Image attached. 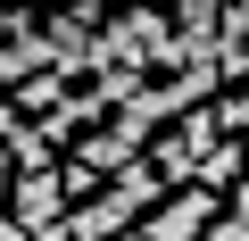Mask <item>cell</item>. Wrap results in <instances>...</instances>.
<instances>
[{"label": "cell", "instance_id": "obj_2", "mask_svg": "<svg viewBox=\"0 0 249 241\" xmlns=\"http://www.w3.org/2000/svg\"><path fill=\"white\" fill-rule=\"evenodd\" d=\"M9 183H17V158H9V142H0V200H9Z\"/></svg>", "mask_w": 249, "mask_h": 241}, {"label": "cell", "instance_id": "obj_1", "mask_svg": "<svg viewBox=\"0 0 249 241\" xmlns=\"http://www.w3.org/2000/svg\"><path fill=\"white\" fill-rule=\"evenodd\" d=\"M216 208H224V200H216V183H175V191L142 216V233H150V241H208Z\"/></svg>", "mask_w": 249, "mask_h": 241}]
</instances>
